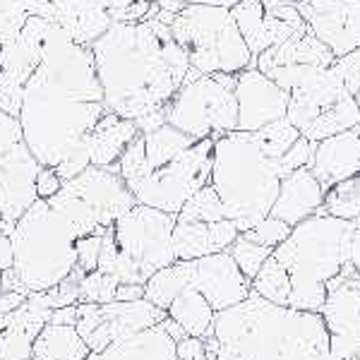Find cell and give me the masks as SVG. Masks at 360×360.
Returning a JSON list of instances; mask_svg holds the SVG:
<instances>
[{
	"instance_id": "cell-1",
	"label": "cell",
	"mask_w": 360,
	"mask_h": 360,
	"mask_svg": "<svg viewBox=\"0 0 360 360\" xmlns=\"http://www.w3.org/2000/svg\"><path fill=\"white\" fill-rule=\"evenodd\" d=\"M106 113L91 49L51 22L17 115L29 152L63 180L79 176L91 166L84 137Z\"/></svg>"
},
{
	"instance_id": "cell-2",
	"label": "cell",
	"mask_w": 360,
	"mask_h": 360,
	"mask_svg": "<svg viewBox=\"0 0 360 360\" xmlns=\"http://www.w3.org/2000/svg\"><path fill=\"white\" fill-rule=\"evenodd\" d=\"M106 108L139 123L149 115H166V106L183 86L190 70L188 53L159 20L113 22L89 46Z\"/></svg>"
},
{
	"instance_id": "cell-3",
	"label": "cell",
	"mask_w": 360,
	"mask_h": 360,
	"mask_svg": "<svg viewBox=\"0 0 360 360\" xmlns=\"http://www.w3.org/2000/svg\"><path fill=\"white\" fill-rule=\"evenodd\" d=\"M217 360H329V334L319 312L269 303L250 293L214 317Z\"/></svg>"
},
{
	"instance_id": "cell-4",
	"label": "cell",
	"mask_w": 360,
	"mask_h": 360,
	"mask_svg": "<svg viewBox=\"0 0 360 360\" xmlns=\"http://www.w3.org/2000/svg\"><path fill=\"white\" fill-rule=\"evenodd\" d=\"M353 226L356 221L312 214L293 226L286 240L274 248L271 259L286 276V307L319 312L327 300L329 283L341 274L356 271L351 264Z\"/></svg>"
},
{
	"instance_id": "cell-5",
	"label": "cell",
	"mask_w": 360,
	"mask_h": 360,
	"mask_svg": "<svg viewBox=\"0 0 360 360\" xmlns=\"http://www.w3.org/2000/svg\"><path fill=\"white\" fill-rule=\"evenodd\" d=\"M281 168L255 132H229L214 139L209 185L217 190L226 219L245 233L269 217L281 188Z\"/></svg>"
},
{
	"instance_id": "cell-6",
	"label": "cell",
	"mask_w": 360,
	"mask_h": 360,
	"mask_svg": "<svg viewBox=\"0 0 360 360\" xmlns=\"http://www.w3.org/2000/svg\"><path fill=\"white\" fill-rule=\"evenodd\" d=\"M77 233L49 200H37L13 229V274L20 291L46 293L77 269Z\"/></svg>"
},
{
	"instance_id": "cell-7",
	"label": "cell",
	"mask_w": 360,
	"mask_h": 360,
	"mask_svg": "<svg viewBox=\"0 0 360 360\" xmlns=\"http://www.w3.org/2000/svg\"><path fill=\"white\" fill-rule=\"evenodd\" d=\"M176 214L135 205L101 238L96 269L111 274L120 283H144L156 271L176 262L173 250Z\"/></svg>"
},
{
	"instance_id": "cell-8",
	"label": "cell",
	"mask_w": 360,
	"mask_h": 360,
	"mask_svg": "<svg viewBox=\"0 0 360 360\" xmlns=\"http://www.w3.org/2000/svg\"><path fill=\"white\" fill-rule=\"evenodd\" d=\"M288 91L286 118L310 142L341 135L360 125V108L346 89L339 70L319 65H286L266 72Z\"/></svg>"
},
{
	"instance_id": "cell-9",
	"label": "cell",
	"mask_w": 360,
	"mask_h": 360,
	"mask_svg": "<svg viewBox=\"0 0 360 360\" xmlns=\"http://www.w3.org/2000/svg\"><path fill=\"white\" fill-rule=\"evenodd\" d=\"M173 39L200 75H238L255 68L245 39L229 8L188 5L171 25Z\"/></svg>"
},
{
	"instance_id": "cell-10",
	"label": "cell",
	"mask_w": 360,
	"mask_h": 360,
	"mask_svg": "<svg viewBox=\"0 0 360 360\" xmlns=\"http://www.w3.org/2000/svg\"><path fill=\"white\" fill-rule=\"evenodd\" d=\"M49 205L65 217L77 238H84L103 236L125 212L137 205V200L115 164L108 168H84L79 176L63 183L60 193L51 197Z\"/></svg>"
},
{
	"instance_id": "cell-11",
	"label": "cell",
	"mask_w": 360,
	"mask_h": 360,
	"mask_svg": "<svg viewBox=\"0 0 360 360\" xmlns=\"http://www.w3.org/2000/svg\"><path fill=\"white\" fill-rule=\"evenodd\" d=\"M166 123L195 139H219L238 130L236 91L214 75L183 82L166 106Z\"/></svg>"
},
{
	"instance_id": "cell-12",
	"label": "cell",
	"mask_w": 360,
	"mask_h": 360,
	"mask_svg": "<svg viewBox=\"0 0 360 360\" xmlns=\"http://www.w3.org/2000/svg\"><path fill=\"white\" fill-rule=\"evenodd\" d=\"M212 159L214 139H197L193 147L185 149L183 154H178L173 161L142 173L127 188L135 195L137 205H147L178 217V212L185 207V202L209 183Z\"/></svg>"
},
{
	"instance_id": "cell-13",
	"label": "cell",
	"mask_w": 360,
	"mask_h": 360,
	"mask_svg": "<svg viewBox=\"0 0 360 360\" xmlns=\"http://www.w3.org/2000/svg\"><path fill=\"white\" fill-rule=\"evenodd\" d=\"M166 310L149 303L147 298L130 300V303H77V327L79 336L89 346L91 353H101L115 341H123L127 336L149 329L154 324L164 322Z\"/></svg>"
},
{
	"instance_id": "cell-14",
	"label": "cell",
	"mask_w": 360,
	"mask_h": 360,
	"mask_svg": "<svg viewBox=\"0 0 360 360\" xmlns=\"http://www.w3.org/2000/svg\"><path fill=\"white\" fill-rule=\"evenodd\" d=\"M51 20L29 17L22 32L0 49V108L10 115H20L25 84L41 60L44 37Z\"/></svg>"
},
{
	"instance_id": "cell-15",
	"label": "cell",
	"mask_w": 360,
	"mask_h": 360,
	"mask_svg": "<svg viewBox=\"0 0 360 360\" xmlns=\"http://www.w3.org/2000/svg\"><path fill=\"white\" fill-rule=\"evenodd\" d=\"M319 315L329 334V358H360V276L348 271L329 283L327 300Z\"/></svg>"
},
{
	"instance_id": "cell-16",
	"label": "cell",
	"mask_w": 360,
	"mask_h": 360,
	"mask_svg": "<svg viewBox=\"0 0 360 360\" xmlns=\"http://www.w3.org/2000/svg\"><path fill=\"white\" fill-rule=\"evenodd\" d=\"M295 8L336 58L360 49V0H300Z\"/></svg>"
},
{
	"instance_id": "cell-17",
	"label": "cell",
	"mask_w": 360,
	"mask_h": 360,
	"mask_svg": "<svg viewBox=\"0 0 360 360\" xmlns=\"http://www.w3.org/2000/svg\"><path fill=\"white\" fill-rule=\"evenodd\" d=\"M233 91L240 132H257L264 125L286 118L288 91H283L274 79L266 77L262 70L248 68L238 72V84Z\"/></svg>"
},
{
	"instance_id": "cell-18",
	"label": "cell",
	"mask_w": 360,
	"mask_h": 360,
	"mask_svg": "<svg viewBox=\"0 0 360 360\" xmlns=\"http://www.w3.org/2000/svg\"><path fill=\"white\" fill-rule=\"evenodd\" d=\"M193 288L205 295L214 312H221L243 303L252 293V281L238 269L229 250H224L193 259Z\"/></svg>"
},
{
	"instance_id": "cell-19",
	"label": "cell",
	"mask_w": 360,
	"mask_h": 360,
	"mask_svg": "<svg viewBox=\"0 0 360 360\" xmlns=\"http://www.w3.org/2000/svg\"><path fill=\"white\" fill-rule=\"evenodd\" d=\"M231 15H233L255 60L271 46H278L288 41L291 37H303V34L310 32V27H295L291 22L281 20V17L269 15L264 10L262 0H240L236 8H231Z\"/></svg>"
},
{
	"instance_id": "cell-20",
	"label": "cell",
	"mask_w": 360,
	"mask_h": 360,
	"mask_svg": "<svg viewBox=\"0 0 360 360\" xmlns=\"http://www.w3.org/2000/svg\"><path fill=\"white\" fill-rule=\"evenodd\" d=\"M49 3L53 8V25L82 46H91L113 25L108 0H49Z\"/></svg>"
},
{
	"instance_id": "cell-21",
	"label": "cell",
	"mask_w": 360,
	"mask_h": 360,
	"mask_svg": "<svg viewBox=\"0 0 360 360\" xmlns=\"http://www.w3.org/2000/svg\"><path fill=\"white\" fill-rule=\"evenodd\" d=\"M53 310L25 300L13 312L0 317V360H32V348Z\"/></svg>"
},
{
	"instance_id": "cell-22",
	"label": "cell",
	"mask_w": 360,
	"mask_h": 360,
	"mask_svg": "<svg viewBox=\"0 0 360 360\" xmlns=\"http://www.w3.org/2000/svg\"><path fill=\"white\" fill-rule=\"evenodd\" d=\"M310 171L324 190L360 173V125L317 142Z\"/></svg>"
},
{
	"instance_id": "cell-23",
	"label": "cell",
	"mask_w": 360,
	"mask_h": 360,
	"mask_svg": "<svg viewBox=\"0 0 360 360\" xmlns=\"http://www.w3.org/2000/svg\"><path fill=\"white\" fill-rule=\"evenodd\" d=\"M324 202V188L319 185L315 173L310 168H298V171L288 173L281 178V188H278L276 202L271 207V217L281 219L288 226H298L307 217L319 212Z\"/></svg>"
},
{
	"instance_id": "cell-24",
	"label": "cell",
	"mask_w": 360,
	"mask_h": 360,
	"mask_svg": "<svg viewBox=\"0 0 360 360\" xmlns=\"http://www.w3.org/2000/svg\"><path fill=\"white\" fill-rule=\"evenodd\" d=\"M240 236L238 226L231 219L221 221H180L176 217L173 229V250L178 259H200L214 252H224L233 245V240Z\"/></svg>"
},
{
	"instance_id": "cell-25",
	"label": "cell",
	"mask_w": 360,
	"mask_h": 360,
	"mask_svg": "<svg viewBox=\"0 0 360 360\" xmlns=\"http://www.w3.org/2000/svg\"><path fill=\"white\" fill-rule=\"evenodd\" d=\"M139 135L135 120L120 118L108 111L98 123L91 127V132L84 137V144L89 149L91 166H115L120 161V156L127 149V144Z\"/></svg>"
},
{
	"instance_id": "cell-26",
	"label": "cell",
	"mask_w": 360,
	"mask_h": 360,
	"mask_svg": "<svg viewBox=\"0 0 360 360\" xmlns=\"http://www.w3.org/2000/svg\"><path fill=\"white\" fill-rule=\"evenodd\" d=\"M336 63V56L327 49L317 37H312L310 32L303 37H291L288 41L271 46L264 53L257 56L255 68L262 70L266 75L274 68H286V65H319V68H332Z\"/></svg>"
},
{
	"instance_id": "cell-27",
	"label": "cell",
	"mask_w": 360,
	"mask_h": 360,
	"mask_svg": "<svg viewBox=\"0 0 360 360\" xmlns=\"http://www.w3.org/2000/svg\"><path fill=\"white\" fill-rule=\"evenodd\" d=\"M98 360H178L176 341L166 332L164 322L115 341L98 353Z\"/></svg>"
},
{
	"instance_id": "cell-28",
	"label": "cell",
	"mask_w": 360,
	"mask_h": 360,
	"mask_svg": "<svg viewBox=\"0 0 360 360\" xmlns=\"http://www.w3.org/2000/svg\"><path fill=\"white\" fill-rule=\"evenodd\" d=\"M89 353L75 324L49 322L34 341L32 360H86Z\"/></svg>"
},
{
	"instance_id": "cell-29",
	"label": "cell",
	"mask_w": 360,
	"mask_h": 360,
	"mask_svg": "<svg viewBox=\"0 0 360 360\" xmlns=\"http://www.w3.org/2000/svg\"><path fill=\"white\" fill-rule=\"evenodd\" d=\"M166 315L183 327L188 336L197 339H209L214 334V307L207 303V298L195 288H188L166 307Z\"/></svg>"
},
{
	"instance_id": "cell-30",
	"label": "cell",
	"mask_w": 360,
	"mask_h": 360,
	"mask_svg": "<svg viewBox=\"0 0 360 360\" xmlns=\"http://www.w3.org/2000/svg\"><path fill=\"white\" fill-rule=\"evenodd\" d=\"M188 288H193V259H176L144 283V298L166 310Z\"/></svg>"
},
{
	"instance_id": "cell-31",
	"label": "cell",
	"mask_w": 360,
	"mask_h": 360,
	"mask_svg": "<svg viewBox=\"0 0 360 360\" xmlns=\"http://www.w3.org/2000/svg\"><path fill=\"white\" fill-rule=\"evenodd\" d=\"M317 214H327L344 221H360V173L324 190V202Z\"/></svg>"
},
{
	"instance_id": "cell-32",
	"label": "cell",
	"mask_w": 360,
	"mask_h": 360,
	"mask_svg": "<svg viewBox=\"0 0 360 360\" xmlns=\"http://www.w3.org/2000/svg\"><path fill=\"white\" fill-rule=\"evenodd\" d=\"M178 219L180 221L212 224V221H221V219H226V212H224V205H221V200H219L217 190L207 183L205 188L197 190V193L185 202V207L178 212Z\"/></svg>"
},
{
	"instance_id": "cell-33",
	"label": "cell",
	"mask_w": 360,
	"mask_h": 360,
	"mask_svg": "<svg viewBox=\"0 0 360 360\" xmlns=\"http://www.w3.org/2000/svg\"><path fill=\"white\" fill-rule=\"evenodd\" d=\"M271 252H274L271 248L248 240V238L243 236V233L238 236L236 240H233V245L229 248V255L236 259L238 269H240L243 274L250 278V281H252V278L257 276V271L262 269V264L271 257Z\"/></svg>"
},
{
	"instance_id": "cell-34",
	"label": "cell",
	"mask_w": 360,
	"mask_h": 360,
	"mask_svg": "<svg viewBox=\"0 0 360 360\" xmlns=\"http://www.w3.org/2000/svg\"><path fill=\"white\" fill-rule=\"evenodd\" d=\"M255 137L259 139V144H262L274 159H281V156L293 147L295 139L300 137V132L288 118H281V120H276V123H269V125H264L262 130H257Z\"/></svg>"
},
{
	"instance_id": "cell-35",
	"label": "cell",
	"mask_w": 360,
	"mask_h": 360,
	"mask_svg": "<svg viewBox=\"0 0 360 360\" xmlns=\"http://www.w3.org/2000/svg\"><path fill=\"white\" fill-rule=\"evenodd\" d=\"M120 281L111 274H103V271H89V274L82 276L79 281V303H113L115 300V291H118Z\"/></svg>"
},
{
	"instance_id": "cell-36",
	"label": "cell",
	"mask_w": 360,
	"mask_h": 360,
	"mask_svg": "<svg viewBox=\"0 0 360 360\" xmlns=\"http://www.w3.org/2000/svg\"><path fill=\"white\" fill-rule=\"evenodd\" d=\"M288 233H291V226H288L286 221H281V219H276V217H266L262 219L257 226H252L250 231H245V236L248 240H252V243H259V245H266V248H278L283 240L288 238Z\"/></svg>"
},
{
	"instance_id": "cell-37",
	"label": "cell",
	"mask_w": 360,
	"mask_h": 360,
	"mask_svg": "<svg viewBox=\"0 0 360 360\" xmlns=\"http://www.w3.org/2000/svg\"><path fill=\"white\" fill-rule=\"evenodd\" d=\"M315 147H317V142H310V139L303 135L295 139L293 147L278 159V168H281L283 176L298 171V168H310L312 159H315Z\"/></svg>"
},
{
	"instance_id": "cell-38",
	"label": "cell",
	"mask_w": 360,
	"mask_h": 360,
	"mask_svg": "<svg viewBox=\"0 0 360 360\" xmlns=\"http://www.w3.org/2000/svg\"><path fill=\"white\" fill-rule=\"evenodd\" d=\"M22 144H25V137H22L20 120L0 108V161L8 159Z\"/></svg>"
},
{
	"instance_id": "cell-39",
	"label": "cell",
	"mask_w": 360,
	"mask_h": 360,
	"mask_svg": "<svg viewBox=\"0 0 360 360\" xmlns=\"http://www.w3.org/2000/svg\"><path fill=\"white\" fill-rule=\"evenodd\" d=\"M334 68L339 70L346 89L351 91V96L356 98V103L360 108V49L353 51V53L344 56V58H336Z\"/></svg>"
},
{
	"instance_id": "cell-40",
	"label": "cell",
	"mask_w": 360,
	"mask_h": 360,
	"mask_svg": "<svg viewBox=\"0 0 360 360\" xmlns=\"http://www.w3.org/2000/svg\"><path fill=\"white\" fill-rule=\"evenodd\" d=\"M101 238L103 236H84V238H77V262H79V269L84 274L96 269L98 264V252H101Z\"/></svg>"
},
{
	"instance_id": "cell-41",
	"label": "cell",
	"mask_w": 360,
	"mask_h": 360,
	"mask_svg": "<svg viewBox=\"0 0 360 360\" xmlns=\"http://www.w3.org/2000/svg\"><path fill=\"white\" fill-rule=\"evenodd\" d=\"M63 183H65V180L58 176L56 168L41 166V168H39V176H37V195H39V200H51V197H56L58 193H60Z\"/></svg>"
},
{
	"instance_id": "cell-42",
	"label": "cell",
	"mask_w": 360,
	"mask_h": 360,
	"mask_svg": "<svg viewBox=\"0 0 360 360\" xmlns=\"http://www.w3.org/2000/svg\"><path fill=\"white\" fill-rule=\"evenodd\" d=\"M178 360H209L207 358V346L205 339H197V336H185L176 344Z\"/></svg>"
},
{
	"instance_id": "cell-43",
	"label": "cell",
	"mask_w": 360,
	"mask_h": 360,
	"mask_svg": "<svg viewBox=\"0 0 360 360\" xmlns=\"http://www.w3.org/2000/svg\"><path fill=\"white\" fill-rule=\"evenodd\" d=\"M13 229L15 226L0 224V271L13 266Z\"/></svg>"
},
{
	"instance_id": "cell-44",
	"label": "cell",
	"mask_w": 360,
	"mask_h": 360,
	"mask_svg": "<svg viewBox=\"0 0 360 360\" xmlns=\"http://www.w3.org/2000/svg\"><path fill=\"white\" fill-rule=\"evenodd\" d=\"M29 295L25 293H17V291H3L0 293V317L8 315V312H13L15 307H20Z\"/></svg>"
},
{
	"instance_id": "cell-45",
	"label": "cell",
	"mask_w": 360,
	"mask_h": 360,
	"mask_svg": "<svg viewBox=\"0 0 360 360\" xmlns=\"http://www.w3.org/2000/svg\"><path fill=\"white\" fill-rule=\"evenodd\" d=\"M144 298V286L139 283H120L115 291V300L120 303H130V300H142Z\"/></svg>"
},
{
	"instance_id": "cell-46",
	"label": "cell",
	"mask_w": 360,
	"mask_h": 360,
	"mask_svg": "<svg viewBox=\"0 0 360 360\" xmlns=\"http://www.w3.org/2000/svg\"><path fill=\"white\" fill-rule=\"evenodd\" d=\"M51 322H56V324H75V322H77V305L58 307V310H53V317H51Z\"/></svg>"
},
{
	"instance_id": "cell-47",
	"label": "cell",
	"mask_w": 360,
	"mask_h": 360,
	"mask_svg": "<svg viewBox=\"0 0 360 360\" xmlns=\"http://www.w3.org/2000/svg\"><path fill=\"white\" fill-rule=\"evenodd\" d=\"M351 264L360 276V221H356L351 233Z\"/></svg>"
},
{
	"instance_id": "cell-48",
	"label": "cell",
	"mask_w": 360,
	"mask_h": 360,
	"mask_svg": "<svg viewBox=\"0 0 360 360\" xmlns=\"http://www.w3.org/2000/svg\"><path fill=\"white\" fill-rule=\"evenodd\" d=\"M156 8L161 10V13H168V15H180L185 8H188V3L185 0H154Z\"/></svg>"
},
{
	"instance_id": "cell-49",
	"label": "cell",
	"mask_w": 360,
	"mask_h": 360,
	"mask_svg": "<svg viewBox=\"0 0 360 360\" xmlns=\"http://www.w3.org/2000/svg\"><path fill=\"white\" fill-rule=\"evenodd\" d=\"M188 5H217V8H236L240 0H185Z\"/></svg>"
},
{
	"instance_id": "cell-50",
	"label": "cell",
	"mask_w": 360,
	"mask_h": 360,
	"mask_svg": "<svg viewBox=\"0 0 360 360\" xmlns=\"http://www.w3.org/2000/svg\"><path fill=\"white\" fill-rule=\"evenodd\" d=\"M0 224H8V221H5V217H3V200H0ZM8 226H13V224H8Z\"/></svg>"
},
{
	"instance_id": "cell-51",
	"label": "cell",
	"mask_w": 360,
	"mask_h": 360,
	"mask_svg": "<svg viewBox=\"0 0 360 360\" xmlns=\"http://www.w3.org/2000/svg\"><path fill=\"white\" fill-rule=\"evenodd\" d=\"M86 360H98V353H89V358Z\"/></svg>"
},
{
	"instance_id": "cell-52",
	"label": "cell",
	"mask_w": 360,
	"mask_h": 360,
	"mask_svg": "<svg viewBox=\"0 0 360 360\" xmlns=\"http://www.w3.org/2000/svg\"><path fill=\"white\" fill-rule=\"evenodd\" d=\"M0 293H3V271H0Z\"/></svg>"
},
{
	"instance_id": "cell-53",
	"label": "cell",
	"mask_w": 360,
	"mask_h": 360,
	"mask_svg": "<svg viewBox=\"0 0 360 360\" xmlns=\"http://www.w3.org/2000/svg\"><path fill=\"white\" fill-rule=\"evenodd\" d=\"M283 3H293L295 5V3H300V0H283Z\"/></svg>"
},
{
	"instance_id": "cell-54",
	"label": "cell",
	"mask_w": 360,
	"mask_h": 360,
	"mask_svg": "<svg viewBox=\"0 0 360 360\" xmlns=\"http://www.w3.org/2000/svg\"><path fill=\"white\" fill-rule=\"evenodd\" d=\"M329 360H334V358H329Z\"/></svg>"
},
{
	"instance_id": "cell-55",
	"label": "cell",
	"mask_w": 360,
	"mask_h": 360,
	"mask_svg": "<svg viewBox=\"0 0 360 360\" xmlns=\"http://www.w3.org/2000/svg\"><path fill=\"white\" fill-rule=\"evenodd\" d=\"M358 360H360V358H358Z\"/></svg>"
}]
</instances>
